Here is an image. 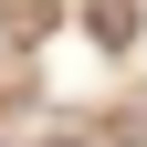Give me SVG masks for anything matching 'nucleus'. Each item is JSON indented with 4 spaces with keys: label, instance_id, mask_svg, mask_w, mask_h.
Listing matches in <instances>:
<instances>
[{
    "label": "nucleus",
    "instance_id": "obj_1",
    "mask_svg": "<svg viewBox=\"0 0 147 147\" xmlns=\"http://www.w3.org/2000/svg\"><path fill=\"white\" fill-rule=\"evenodd\" d=\"M137 32H147L137 0H84V42L95 53H137Z\"/></svg>",
    "mask_w": 147,
    "mask_h": 147
},
{
    "label": "nucleus",
    "instance_id": "obj_2",
    "mask_svg": "<svg viewBox=\"0 0 147 147\" xmlns=\"http://www.w3.org/2000/svg\"><path fill=\"white\" fill-rule=\"evenodd\" d=\"M105 137H116V147H147V95H126L116 116H105Z\"/></svg>",
    "mask_w": 147,
    "mask_h": 147
},
{
    "label": "nucleus",
    "instance_id": "obj_3",
    "mask_svg": "<svg viewBox=\"0 0 147 147\" xmlns=\"http://www.w3.org/2000/svg\"><path fill=\"white\" fill-rule=\"evenodd\" d=\"M0 53H11V21H0Z\"/></svg>",
    "mask_w": 147,
    "mask_h": 147
}]
</instances>
